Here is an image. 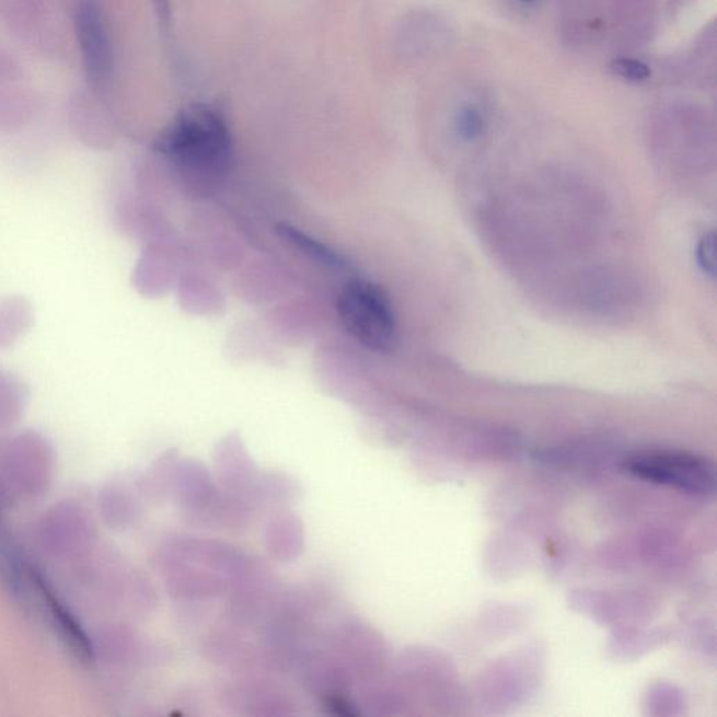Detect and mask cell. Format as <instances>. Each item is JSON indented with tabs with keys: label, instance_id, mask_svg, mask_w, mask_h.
Here are the masks:
<instances>
[{
	"label": "cell",
	"instance_id": "1",
	"mask_svg": "<svg viewBox=\"0 0 717 717\" xmlns=\"http://www.w3.org/2000/svg\"><path fill=\"white\" fill-rule=\"evenodd\" d=\"M182 182L198 194L223 183L233 162V139L222 114L212 105L189 104L173 118L158 140Z\"/></svg>",
	"mask_w": 717,
	"mask_h": 717
},
{
	"label": "cell",
	"instance_id": "3",
	"mask_svg": "<svg viewBox=\"0 0 717 717\" xmlns=\"http://www.w3.org/2000/svg\"><path fill=\"white\" fill-rule=\"evenodd\" d=\"M626 470L636 478L670 486L683 493L705 495L714 493L715 469L705 459L691 454L651 453L632 458Z\"/></svg>",
	"mask_w": 717,
	"mask_h": 717
},
{
	"label": "cell",
	"instance_id": "8",
	"mask_svg": "<svg viewBox=\"0 0 717 717\" xmlns=\"http://www.w3.org/2000/svg\"><path fill=\"white\" fill-rule=\"evenodd\" d=\"M618 77L629 80V82L640 83L650 78V68L638 59L620 58L611 65Z\"/></svg>",
	"mask_w": 717,
	"mask_h": 717
},
{
	"label": "cell",
	"instance_id": "6",
	"mask_svg": "<svg viewBox=\"0 0 717 717\" xmlns=\"http://www.w3.org/2000/svg\"><path fill=\"white\" fill-rule=\"evenodd\" d=\"M282 233L286 239L290 240V243H293L296 247L304 251V253L310 255V257L317 259L319 263L328 265L331 268L340 267V265H343L340 264V258L334 253V251H329L325 245L315 242V240L298 232V230L285 225Z\"/></svg>",
	"mask_w": 717,
	"mask_h": 717
},
{
	"label": "cell",
	"instance_id": "5",
	"mask_svg": "<svg viewBox=\"0 0 717 717\" xmlns=\"http://www.w3.org/2000/svg\"><path fill=\"white\" fill-rule=\"evenodd\" d=\"M34 581L35 585H37L38 590L42 591L45 603H47L48 609L51 610L54 618L58 620L59 626L65 631V634H67L69 640L72 641L74 648H77L84 657H88V659H92L93 649L86 634H84L82 628H80L77 621L73 620V616L65 610V606L59 603V600L54 595L51 589L45 585L42 576L35 575Z\"/></svg>",
	"mask_w": 717,
	"mask_h": 717
},
{
	"label": "cell",
	"instance_id": "9",
	"mask_svg": "<svg viewBox=\"0 0 717 717\" xmlns=\"http://www.w3.org/2000/svg\"><path fill=\"white\" fill-rule=\"evenodd\" d=\"M715 239L714 235H705L698 248V261L705 273L715 274Z\"/></svg>",
	"mask_w": 717,
	"mask_h": 717
},
{
	"label": "cell",
	"instance_id": "2",
	"mask_svg": "<svg viewBox=\"0 0 717 717\" xmlns=\"http://www.w3.org/2000/svg\"><path fill=\"white\" fill-rule=\"evenodd\" d=\"M337 312L346 333L365 348L389 354L397 343V321L388 294L366 279H352L340 290Z\"/></svg>",
	"mask_w": 717,
	"mask_h": 717
},
{
	"label": "cell",
	"instance_id": "10",
	"mask_svg": "<svg viewBox=\"0 0 717 717\" xmlns=\"http://www.w3.org/2000/svg\"><path fill=\"white\" fill-rule=\"evenodd\" d=\"M154 8L159 14L160 20L164 24H169L170 18H172V8H170V0H153Z\"/></svg>",
	"mask_w": 717,
	"mask_h": 717
},
{
	"label": "cell",
	"instance_id": "4",
	"mask_svg": "<svg viewBox=\"0 0 717 717\" xmlns=\"http://www.w3.org/2000/svg\"><path fill=\"white\" fill-rule=\"evenodd\" d=\"M74 27L88 78L94 86H103L112 78L113 44L102 9L93 2L80 4Z\"/></svg>",
	"mask_w": 717,
	"mask_h": 717
},
{
	"label": "cell",
	"instance_id": "7",
	"mask_svg": "<svg viewBox=\"0 0 717 717\" xmlns=\"http://www.w3.org/2000/svg\"><path fill=\"white\" fill-rule=\"evenodd\" d=\"M484 115L479 109L470 105L461 109L458 118V128L461 137L473 140L478 138L484 130Z\"/></svg>",
	"mask_w": 717,
	"mask_h": 717
},
{
	"label": "cell",
	"instance_id": "11",
	"mask_svg": "<svg viewBox=\"0 0 717 717\" xmlns=\"http://www.w3.org/2000/svg\"><path fill=\"white\" fill-rule=\"evenodd\" d=\"M523 2H533V0H523Z\"/></svg>",
	"mask_w": 717,
	"mask_h": 717
}]
</instances>
